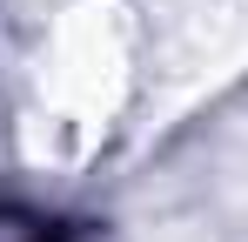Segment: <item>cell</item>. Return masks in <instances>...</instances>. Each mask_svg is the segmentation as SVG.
Instances as JSON below:
<instances>
[{
    "label": "cell",
    "mask_w": 248,
    "mask_h": 242,
    "mask_svg": "<svg viewBox=\"0 0 248 242\" xmlns=\"http://www.w3.org/2000/svg\"><path fill=\"white\" fill-rule=\"evenodd\" d=\"M0 242H61V229H54V215L27 202H0Z\"/></svg>",
    "instance_id": "obj_1"
}]
</instances>
